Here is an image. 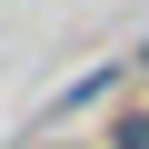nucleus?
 I'll use <instances>...</instances> for the list:
<instances>
[{
  "label": "nucleus",
  "mask_w": 149,
  "mask_h": 149,
  "mask_svg": "<svg viewBox=\"0 0 149 149\" xmlns=\"http://www.w3.org/2000/svg\"><path fill=\"white\" fill-rule=\"evenodd\" d=\"M109 149H149V109H119L109 119Z\"/></svg>",
  "instance_id": "obj_1"
}]
</instances>
